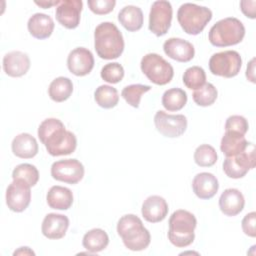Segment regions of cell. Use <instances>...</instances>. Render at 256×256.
Wrapping results in <instances>:
<instances>
[{
	"mask_svg": "<svg viewBox=\"0 0 256 256\" xmlns=\"http://www.w3.org/2000/svg\"><path fill=\"white\" fill-rule=\"evenodd\" d=\"M172 15L173 10L169 1L153 2L149 13V30L158 37L165 35L171 26Z\"/></svg>",
	"mask_w": 256,
	"mask_h": 256,
	"instance_id": "10",
	"label": "cell"
},
{
	"mask_svg": "<svg viewBox=\"0 0 256 256\" xmlns=\"http://www.w3.org/2000/svg\"><path fill=\"white\" fill-rule=\"evenodd\" d=\"M30 68V58L22 51H11L3 57V70L10 77H21Z\"/></svg>",
	"mask_w": 256,
	"mask_h": 256,
	"instance_id": "19",
	"label": "cell"
},
{
	"mask_svg": "<svg viewBox=\"0 0 256 256\" xmlns=\"http://www.w3.org/2000/svg\"><path fill=\"white\" fill-rule=\"evenodd\" d=\"M256 1L255 0H242L240 2V8L243 14L251 19L256 17Z\"/></svg>",
	"mask_w": 256,
	"mask_h": 256,
	"instance_id": "40",
	"label": "cell"
},
{
	"mask_svg": "<svg viewBox=\"0 0 256 256\" xmlns=\"http://www.w3.org/2000/svg\"><path fill=\"white\" fill-rule=\"evenodd\" d=\"M245 36L243 23L235 17L217 21L209 30V41L216 47H227L240 43Z\"/></svg>",
	"mask_w": 256,
	"mask_h": 256,
	"instance_id": "5",
	"label": "cell"
},
{
	"mask_svg": "<svg viewBox=\"0 0 256 256\" xmlns=\"http://www.w3.org/2000/svg\"><path fill=\"white\" fill-rule=\"evenodd\" d=\"M248 144L249 142L245 139L244 135L225 131L221 139L220 149L226 157H230L243 152L247 148Z\"/></svg>",
	"mask_w": 256,
	"mask_h": 256,
	"instance_id": "25",
	"label": "cell"
},
{
	"mask_svg": "<svg viewBox=\"0 0 256 256\" xmlns=\"http://www.w3.org/2000/svg\"><path fill=\"white\" fill-rule=\"evenodd\" d=\"M94 48L97 55L105 60L116 59L123 53L124 39L114 23L102 22L95 28Z\"/></svg>",
	"mask_w": 256,
	"mask_h": 256,
	"instance_id": "2",
	"label": "cell"
},
{
	"mask_svg": "<svg viewBox=\"0 0 256 256\" xmlns=\"http://www.w3.org/2000/svg\"><path fill=\"white\" fill-rule=\"evenodd\" d=\"M90 10L97 15H104L110 13L116 4L115 0H88Z\"/></svg>",
	"mask_w": 256,
	"mask_h": 256,
	"instance_id": "38",
	"label": "cell"
},
{
	"mask_svg": "<svg viewBox=\"0 0 256 256\" xmlns=\"http://www.w3.org/2000/svg\"><path fill=\"white\" fill-rule=\"evenodd\" d=\"M47 204L50 208L56 210H67L73 204L72 191L63 186H52L46 195Z\"/></svg>",
	"mask_w": 256,
	"mask_h": 256,
	"instance_id": "24",
	"label": "cell"
},
{
	"mask_svg": "<svg viewBox=\"0 0 256 256\" xmlns=\"http://www.w3.org/2000/svg\"><path fill=\"white\" fill-rule=\"evenodd\" d=\"M13 255H35V253L29 247H20L13 253Z\"/></svg>",
	"mask_w": 256,
	"mask_h": 256,
	"instance_id": "43",
	"label": "cell"
},
{
	"mask_svg": "<svg viewBox=\"0 0 256 256\" xmlns=\"http://www.w3.org/2000/svg\"><path fill=\"white\" fill-rule=\"evenodd\" d=\"M194 161L200 167L213 166L217 161L216 150L211 145L202 144L194 152Z\"/></svg>",
	"mask_w": 256,
	"mask_h": 256,
	"instance_id": "35",
	"label": "cell"
},
{
	"mask_svg": "<svg viewBox=\"0 0 256 256\" xmlns=\"http://www.w3.org/2000/svg\"><path fill=\"white\" fill-rule=\"evenodd\" d=\"M12 179H21L29 186H35L39 180V172L37 168L29 163L17 165L12 172Z\"/></svg>",
	"mask_w": 256,
	"mask_h": 256,
	"instance_id": "31",
	"label": "cell"
},
{
	"mask_svg": "<svg viewBox=\"0 0 256 256\" xmlns=\"http://www.w3.org/2000/svg\"><path fill=\"white\" fill-rule=\"evenodd\" d=\"M67 67L72 74L76 76H85L89 74L94 67L93 54L90 50L84 47H77L69 53Z\"/></svg>",
	"mask_w": 256,
	"mask_h": 256,
	"instance_id": "15",
	"label": "cell"
},
{
	"mask_svg": "<svg viewBox=\"0 0 256 256\" xmlns=\"http://www.w3.org/2000/svg\"><path fill=\"white\" fill-rule=\"evenodd\" d=\"M73 92V83L67 77H57L49 85L48 95L55 102L67 100Z\"/></svg>",
	"mask_w": 256,
	"mask_h": 256,
	"instance_id": "28",
	"label": "cell"
},
{
	"mask_svg": "<svg viewBox=\"0 0 256 256\" xmlns=\"http://www.w3.org/2000/svg\"><path fill=\"white\" fill-rule=\"evenodd\" d=\"M140 67L143 74L156 85H166L174 76L172 65L156 53H148L143 56Z\"/></svg>",
	"mask_w": 256,
	"mask_h": 256,
	"instance_id": "7",
	"label": "cell"
},
{
	"mask_svg": "<svg viewBox=\"0 0 256 256\" xmlns=\"http://www.w3.org/2000/svg\"><path fill=\"white\" fill-rule=\"evenodd\" d=\"M84 166L77 159H63L56 161L51 166V176L68 184H76L84 176Z\"/></svg>",
	"mask_w": 256,
	"mask_h": 256,
	"instance_id": "12",
	"label": "cell"
},
{
	"mask_svg": "<svg viewBox=\"0 0 256 256\" xmlns=\"http://www.w3.org/2000/svg\"><path fill=\"white\" fill-rule=\"evenodd\" d=\"M248 128H249L248 121L246 120L245 117L241 115H232L226 119L225 131H230V132L239 133L241 135H245L248 131Z\"/></svg>",
	"mask_w": 256,
	"mask_h": 256,
	"instance_id": "37",
	"label": "cell"
},
{
	"mask_svg": "<svg viewBox=\"0 0 256 256\" xmlns=\"http://www.w3.org/2000/svg\"><path fill=\"white\" fill-rule=\"evenodd\" d=\"M69 227L67 216L57 213L47 214L42 222V234L48 239H61L65 236Z\"/></svg>",
	"mask_w": 256,
	"mask_h": 256,
	"instance_id": "18",
	"label": "cell"
},
{
	"mask_svg": "<svg viewBox=\"0 0 256 256\" xmlns=\"http://www.w3.org/2000/svg\"><path fill=\"white\" fill-rule=\"evenodd\" d=\"M196 226L197 220L194 214L183 209L174 211L169 218V241L179 248L189 246L194 241Z\"/></svg>",
	"mask_w": 256,
	"mask_h": 256,
	"instance_id": "4",
	"label": "cell"
},
{
	"mask_svg": "<svg viewBox=\"0 0 256 256\" xmlns=\"http://www.w3.org/2000/svg\"><path fill=\"white\" fill-rule=\"evenodd\" d=\"M35 4L44 9H47L53 5H59L60 1H58V0H56V1H35Z\"/></svg>",
	"mask_w": 256,
	"mask_h": 256,
	"instance_id": "42",
	"label": "cell"
},
{
	"mask_svg": "<svg viewBox=\"0 0 256 256\" xmlns=\"http://www.w3.org/2000/svg\"><path fill=\"white\" fill-rule=\"evenodd\" d=\"M242 59L240 54L234 50H226L213 54L209 59V69L213 75L232 78L241 69Z\"/></svg>",
	"mask_w": 256,
	"mask_h": 256,
	"instance_id": "8",
	"label": "cell"
},
{
	"mask_svg": "<svg viewBox=\"0 0 256 256\" xmlns=\"http://www.w3.org/2000/svg\"><path fill=\"white\" fill-rule=\"evenodd\" d=\"M109 243L108 234L100 228L89 230L83 236V247L90 253H98L104 250Z\"/></svg>",
	"mask_w": 256,
	"mask_h": 256,
	"instance_id": "27",
	"label": "cell"
},
{
	"mask_svg": "<svg viewBox=\"0 0 256 256\" xmlns=\"http://www.w3.org/2000/svg\"><path fill=\"white\" fill-rule=\"evenodd\" d=\"M96 103L105 109L115 107L119 101V95L116 88L110 85H101L94 92Z\"/></svg>",
	"mask_w": 256,
	"mask_h": 256,
	"instance_id": "30",
	"label": "cell"
},
{
	"mask_svg": "<svg viewBox=\"0 0 256 256\" xmlns=\"http://www.w3.org/2000/svg\"><path fill=\"white\" fill-rule=\"evenodd\" d=\"M154 124L158 132L169 138L181 136L187 128V118L183 114H168L159 110L154 116Z\"/></svg>",
	"mask_w": 256,
	"mask_h": 256,
	"instance_id": "11",
	"label": "cell"
},
{
	"mask_svg": "<svg viewBox=\"0 0 256 256\" xmlns=\"http://www.w3.org/2000/svg\"><path fill=\"white\" fill-rule=\"evenodd\" d=\"M12 152L22 159H30L38 153V143L29 133H20L14 137L11 144Z\"/></svg>",
	"mask_w": 256,
	"mask_h": 256,
	"instance_id": "23",
	"label": "cell"
},
{
	"mask_svg": "<svg viewBox=\"0 0 256 256\" xmlns=\"http://www.w3.org/2000/svg\"><path fill=\"white\" fill-rule=\"evenodd\" d=\"M242 230L249 237L256 236V213L254 211L244 216L242 220Z\"/></svg>",
	"mask_w": 256,
	"mask_h": 256,
	"instance_id": "39",
	"label": "cell"
},
{
	"mask_svg": "<svg viewBox=\"0 0 256 256\" xmlns=\"http://www.w3.org/2000/svg\"><path fill=\"white\" fill-rule=\"evenodd\" d=\"M37 133L47 152L52 156L69 155L76 149V136L66 130L64 124L57 118H47L42 121Z\"/></svg>",
	"mask_w": 256,
	"mask_h": 256,
	"instance_id": "1",
	"label": "cell"
},
{
	"mask_svg": "<svg viewBox=\"0 0 256 256\" xmlns=\"http://www.w3.org/2000/svg\"><path fill=\"white\" fill-rule=\"evenodd\" d=\"M212 19V11L194 3L182 4L177 12V20L181 28L190 35H197L203 31Z\"/></svg>",
	"mask_w": 256,
	"mask_h": 256,
	"instance_id": "6",
	"label": "cell"
},
{
	"mask_svg": "<svg viewBox=\"0 0 256 256\" xmlns=\"http://www.w3.org/2000/svg\"><path fill=\"white\" fill-rule=\"evenodd\" d=\"M192 188L198 198L210 199L217 193L219 183L212 173L201 172L194 177L192 181Z\"/></svg>",
	"mask_w": 256,
	"mask_h": 256,
	"instance_id": "20",
	"label": "cell"
},
{
	"mask_svg": "<svg viewBox=\"0 0 256 256\" xmlns=\"http://www.w3.org/2000/svg\"><path fill=\"white\" fill-rule=\"evenodd\" d=\"M101 78L111 84L120 82L124 77V68L121 64L117 62L107 63L104 65L100 72Z\"/></svg>",
	"mask_w": 256,
	"mask_h": 256,
	"instance_id": "36",
	"label": "cell"
},
{
	"mask_svg": "<svg viewBox=\"0 0 256 256\" xmlns=\"http://www.w3.org/2000/svg\"><path fill=\"white\" fill-rule=\"evenodd\" d=\"M255 167V146L253 143L248 144L247 148L234 156L226 157L223 162V171L233 179L244 177L250 169Z\"/></svg>",
	"mask_w": 256,
	"mask_h": 256,
	"instance_id": "9",
	"label": "cell"
},
{
	"mask_svg": "<svg viewBox=\"0 0 256 256\" xmlns=\"http://www.w3.org/2000/svg\"><path fill=\"white\" fill-rule=\"evenodd\" d=\"M245 205L243 194L235 188H228L223 191L219 198V208L227 216H236Z\"/></svg>",
	"mask_w": 256,
	"mask_h": 256,
	"instance_id": "21",
	"label": "cell"
},
{
	"mask_svg": "<svg viewBox=\"0 0 256 256\" xmlns=\"http://www.w3.org/2000/svg\"><path fill=\"white\" fill-rule=\"evenodd\" d=\"M217 89L211 83H205L202 87L193 92V100L198 106L206 107L212 105L217 99Z\"/></svg>",
	"mask_w": 256,
	"mask_h": 256,
	"instance_id": "33",
	"label": "cell"
},
{
	"mask_svg": "<svg viewBox=\"0 0 256 256\" xmlns=\"http://www.w3.org/2000/svg\"><path fill=\"white\" fill-rule=\"evenodd\" d=\"M118 20L126 30L138 31L143 25V12L138 6L127 5L119 11Z\"/></svg>",
	"mask_w": 256,
	"mask_h": 256,
	"instance_id": "26",
	"label": "cell"
},
{
	"mask_svg": "<svg viewBox=\"0 0 256 256\" xmlns=\"http://www.w3.org/2000/svg\"><path fill=\"white\" fill-rule=\"evenodd\" d=\"M246 77L252 83H255V58H252L247 65Z\"/></svg>",
	"mask_w": 256,
	"mask_h": 256,
	"instance_id": "41",
	"label": "cell"
},
{
	"mask_svg": "<svg viewBox=\"0 0 256 256\" xmlns=\"http://www.w3.org/2000/svg\"><path fill=\"white\" fill-rule=\"evenodd\" d=\"M162 105L168 111H179L187 103V94L181 88H171L162 95Z\"/></svg>",
	"mask_w": 256,
	"mask_h": 256,
	"instance_id": "29",
	"label": "cell"
},
{
	"mask_svg": "<svg viewBox=\"0 0 256 256\" xmlns=\"http://www.w3.org/2000/svg\"><path fill=\"white\" fill-rule=\"evenodd\" d=\"M183 83L189 88L196 90L206 83V73L200 66H192L185 70L183 74Z\"/></svg>",
	"mask_w": 256,
	"mask_h": 256,
	"instance_id": "32",
	"label": "cell"
},
{
	"mask_svg": "<svg viewBox=\"0 0 256 256\" xmlns=\"http://www.w3.org/2000/svg\"><path fill=\"white\" fill-rule=\"evenodd\" d=\"M83 8L81 0H63L57 6L55 15L57 21L67 29H74L80 23V14Z\"/></svg>",
	"mask_w": 256,
	"mask_h": 256,
	"instance_id": "14",
	"label": "cell"
},
{
	"mask_svg": "<svg viewBox=\"0 0 256 256\" xmlns=\"http://www.w3.org/2000/svg\"><path fill=\"white\" fill-rule=\"evenodd\" d=\"M168 204L166 200L158 195L147 197L141 208L144 219L150 223H157L165 219L168 214Z\"/></svg>",
	"mask_w": 256,
	"mask_h": 256,
	"instance_id": "17",
	"label": "cell"
},
{
	"mask_svg": "<svg viewBox=\"0 0 256 256\" xmlns=\"http://www.w3.org/2000/svg\"><path fill=\"white\" fill-rule=\"evenodd\" d=\"M25 181L13 180L6 190V204L11 211L22 212L30 204L31 190Z\"/></svg>",
	"mask_w": 256,
	"mask_h": 256,
	"instance_id": "13",
	"label": "cell"
},
{
	"mask_svg": "<svg viewBox=\"0 0 256 256\" xmlns=\"http://www.w3.org/2000/svg\"><path fill=\"white\" fill-rule=\"evenodd\" d=\"M165 54L178 62H189L195 55L194 46L181 38H169L163 44Z\"/></svg>",
	"mask_w": 256,
	"mask_h": 256,
	"instance_id": "16",
	"label": "cell"
},
{
	"mask_svg": "<svg viewBox=\"0 0 256 256\" xmlns=\"http://www.w3.org/2000/svg\"><path fill=\"white\" fill-rule=\"evenodd\" d=\"M27 28L34 38L46 39L51 36L54 30V21L47 14L35 13L29 18Z\"/></svg>",
	"mask_w": 256,
	"mask_h": 256,
	"instance_id": "22",
	"label": "cell"
},
{
	"mask_svg": "<svg viewBox=\"0 0 256 256\" xmlns=\"http://www.w3.org/2000/svg\"><path fill=\"white\" fill-rule=\"evenodd\" d=\"M151 89L149 85L143 84H131L123 88L121 92V96L125 99V101L132 107L138 108L140 104L141 97L144 93L148 92Z\"/></svg>",
	"mask_w": 256,
	"mask_h": 256,
	"instance_id": "34",
	"label": "cell"
},
{
	"mask_svg": "<svg viewBox=\"0 0 256 256\" xmlns=\"http://www.w3.org/2000/svg\"><path fill=\"white\" fill-rule=\"evenodd\" d=\"M117 233L125 247L131 251H142L151 242L150 232L144 227L142 220L134 214H126L119 219Z\"/></svg>",
	"mask_w": 256,
	"mask_h": 256,
	"instance_id": "3",
	"label": "cell"
}]
</instances>
